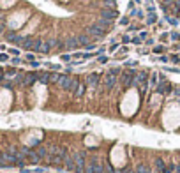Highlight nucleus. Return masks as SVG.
I'll return each mask as SVG.
<instances>
[{"mask_svg":"<svg viewBox=\"0 0 180 173\" xmlns=\"http://www.w3.org/2000/svg\"><path fill=\"white\" fill-rule=\"evenodd\" d=\"M106 7H116V0H102Z\"/></svg>","mask_w":180,"mask_h":173,"instance_id":"a878e982","label":"nucleus"},{"mask_svg":"<svg viewBox=\"0 0 180 173\" xmlns=\"http://www.w3.org/2000/svg\"><path fill=\"white\" fill-rule=\"evenodd\" d=\"M58 85H60L64 90H67V92H76V88H78V85H80V81H78L76 78L67 76V74H60Z\"/></svg>","mask_w":180,"mask_h":173,"instance_id":"f257e3e1","label":"nucleus"},{"mask_svg":"<svg viewBox=\"0 0 180 173\" xmlns=\"http://www.w3.org/2000/svg\"><path fill=\"white\" fill-rule=\"evenodd\" d=\"M127 23H129V18H127V16H124V18L120 19V25H127Z\"/></svg>","mask_w":180,"mask_h":173,"instance_id":"e433bc0d","label":"nucleus"},{"mask_svg":"<svg viewBox=\"0 0 180 173\" xmlns=\"http://www.w3.org/2000/svg\"><path fill=\"white\" fill-rule=\"evenodd\" d=\"M110 74H113V76H118V74H122V73H120V69H116V67H115V69H111V71H110Z\"/></svg>","mask_w":180,"mask_h":173,"instance_id":"cd10ccee","label":"nucleus"},{"mask_svg":"<svg viewBox=\"0 0 180 173\" xmlns=\"http://www.w3.org/2000/svg\"><path fill=\"white\" fill-rule=\"evenodd\" d=\"M122 41H124V46H125L127 43H131V41H132V37H129V35H124V37H122Z\"/></svg>","mask_w":180,"mask_h":173,"instance_id":"c756f323","label":"nucleus"},{"mask_svg":"<svg viewBox=\"0 0 180 173\" xmlns=\"http://www.w3.org/2000/svg\"><path fill=\"white\" fill-rule=\"evenodd\" d=\"M71 55H62V60H64V62H71Z\"/></svg>","mask_w":180,"mask_h":173,"instance_id":"4c0bfd02","label":"nucleus"},{"mask_svg":"<svg viewBox=\"0 0 180 173\" xmlns=\"http://www.w3.org/2000/svg\"><path fill=\"white\" fill-rule=\"evenodd\" d=\"M171 60H173V62H180V57L178 55H171Z\"/></svg>","mask_w":180,"mask_h":173,"instance_id":"ea45409f","label":"nucleus"},{"mask_svg":"<svg viewBox=\"0 0 180 173\" xmlns=\"http://www.w3.org/2000/svg\"><path fill=\"white\" fill-rule=\"evenodd\" d=\"M35 154L39 156V159H42V157H48V156H50V150L44 148V147H37V148H35Z\"/></svg>","mask_w":180,"mask_h":173,"instance_id":"f3484780","label":"nucleus"},{"mask_svg":"<svg viewBox=\"0 0 180 173\" xmlns=\"http://www.w3.org/2000/svg\"><path fill=\"white\" fill-rule=\"evenodd\" d=\"M4 30H5V25H4L2 21H0V32H4Z\"/></svg>","mask_w":180,"mask_h":173,"instance_id":"49530a36","label":"nucleus"},{"mask_svg":"<svg viewBox=\"0 0 180 173\" xmlns=\"http://www.w3.org/2000/svg\"><path fill=\"white\" fill-rule=\"evenodd\" d=\"M101 16L104 19H108V21H113V19L118 18V11L116 9H102L101 11Z\"/></svg>","mask_w":180,"mask_h":173,"instance_id":"0eeeda50","label":"nucleus"},{"mask_svg":"<svg viewBox=\"0 0 180 173\" xmlns=\"http://www.w3.org/2000/svg\"><path fill=\"white\" fill-rule=\"evenodd\" d=\"M154 166H155V171H157V173H163V171H164V168H166V162L163 161V157H155Z\"/></svg>","mask_w":180,"mask_h":173,"instance_id":"f8f14e48","label":"nucleus"},{"mask_svg":"<svg viewBox=\"0 0 180 173\" xmlns=\"http://www.w3.org/2000/svg\"><path fill=\"white\" fill-rule=\"evenodd\" d=\"M104 173H116V171H115L110 164H106V166H104Z\"/></svg>","mask_w":180,"mask_h":173,"instance_id":"bb28decb","label":"nucleus"},{"mask_svg":"<svg viewBox=\"0 0 180 173\" xmlns=\"http://www.w3.org/2000/svg\"><path fill=\"white\" fill-rule=\"evenodd\" d=\"M87 34H90L92 37H102L106 32H104V30H101L99 27H95V25H90V27L87 28Z\"/></svg>","mask_w":180,"mask_h":173,"instance_id":"6e6552de","label":"nucleus"},{"mask_svg":"<svg viewBox=\"0 0 180 173\" xmlns=\"http://www.w3.org/2000/svg\"><path fill=\"white\" fill-rule=\"evenodd\" d=\"M90 2H95V0H90Z\"/></svg>","mask_w":180,"mask_h":173,"instance_id":"09e8293b","label":"nucleus"},{"mask_svg":"<svg viewBox=\"0 0 180 173\" xmlns=\"http://www.w3.org/2000/svg\"><path fill=\"white\" fill-rule=\"evenodd\" d=\"M94 25H95V27H99L101 30H104V32H106V30H110V28H111V21H108V19H104V18L97 19V21H95Z\"/></svg>","mask_w":180,"mask_h":173,"instance_id":"9d476101","label":"nucleus"},{"mask_svg":"<svg viewBox=\"0 0 180 173\" xmlns=\"http://www.w3.org/2000/svg\"><path fill=\"white\" fill-rule=\"evenodd\" d=\"M132 74H136L132 69H127V71H124V73L120 74V81H122V85H124L125 88L132 85V81H134V79H132Z\"/></svg>","mask_w":180,"mask_h":173,"instance_id":"20e7f679","label":"nucleus"},{"mask_svg":"<svg viewBox=\"0 0 180 173\" xmlns=\"http://www.w3.org/2000/svg\"><path fill=\"white\" fill-rule=\"evenodd\" d=\"M155 19H157V18H155V14H154V16H148V18H147V23H150V25H152V23L155 21Z\"/></svg>","mask_w":180,"mask_h":173,"instance_id":"72a5a7b5","label":"nucleus"},{"mask_svg":"<svg viewBox=\"0 0 180 173\" xmlns=\"http://www.w3.org/2000/svg\"><path fill=\"white\" fill-rule=\"evenodd\" d=\"M85 90H87V87H85V83H80L78 85V88H76V92H74V97H83L85 96Z\"/></svg>","mask_w":180,"mask_h":173,"instance_id":"6ab92c4d","label":"nucleus"},{"mask_svg":"<svg viewBox=\"0 0 180 173\" xmlns=\"http://www.w3.org/2000/svg\"><path fill=\"white\" fill-rule=\"evenodd\" d=\"M0 60L4 62V60H9V57H7V55H0Z\"/></svg>","mask_w":180,"mask_h":173,"instance_id":"a18cd8bd","label":"nucleus"},{"mask_svg":"<svg viewBox=\"0 0 180 173\" xmlns=\"http://www.w3.org/2000/svg\"><path fill=\"white\" fill-rule=\"evenodd\" d=\"M7 41H11V43H14V44H23V41H25V37L23 35H14V34H11V35H7Z\"/></svg>","mask_w":180,"mask_h":173,"instance_id":"4468645a","label":"nucleus"},{"mask_svg":"<svg viewBox=\"0 0 180 173\" xmlns=\"http://www.w3.org/2000/svg\"><path fill=\"white\" fill-rule=\"evenodd\" d=\"M116 48H118V44H111V46H110V49H111V51H115Z\"/></svg>","mask_w":180,"mask_h":173,"instance_id":"c03bdc74","label":"nucleus"},{"mask_svg":"<svg viewBox=\"0 0 180 173\" xmlns=\"http://www.w3.org/2000/svg\"><path fill=\"white\" fill-rule=\"evenodd\" d=\"M101 74H90L88 78H87V85H90V87H95L97 88L99 87V83H101Z\"/></svg>","mask_w":180,"mask_h":173,"instance_id":"1a4fd4ad","label":"nucleus"},{"mask_svg":"<svg viewBox=\"0 0 180 173\" xmlns=\"http://www.w3.org/2000/svg\"><path fill=\"white\" fill-rule=\"evenodd\" d=\"M5 76H18V71H16L14 67H11V69L5 71Z\"/></svg>","mask_w":180,"mask_h":173,"instance_id":"393cba45","label":"nucleus"},{"mask_svg":"<svg viewBox=\"0 0 180 173\" xmlns=\"http://www.w3.org/2000/svg\"><path fill=\"white\" fill-rule=\"evenodd\" d=\"M102 83H104V90H111V88H115V85H116V76H113V74H106L104 78H102Z\"/></svg>","mask_w":180,"mask_h":173,"instance_id":"423d86ee","label":"nucleus"},{"mask_svg":"<svg viewBox=\"0 0 180 173\" xmlns=\"http://www.w3.org/2000/svg\"><path fill=\"white\" fill-rule=\"evenodd\" d=\"M147 35H148L147 32H141V34H140V39H141V41H147Z\"/></svg>","mask_w":180,"mask_h":173,"instance_id":"58836bf2","label":"nucleus"},{"mask_svg":"<svg viewBox=\"0 0 180 173\" xmlns=\"http://www.w3.org/2000/svg\"><path fill=\"white\" fill-rule=\"evenodd\" d=\"M85 173H104V166H102L95 157H92L90 162L87 164V170H85Z\"/></svg>","mask_w":180,"mask_h":173,"instance_id":"7ed1b4c3","label":"nucleus"},{"mask_svg":"<svg viewBox=\"0 0 180 173\" xmlns=\"http://www.w3.org/2000/svg\"><path fill=\"white\" fill-rule=\"evenodd\" d=\"M87 154L85 152H80V154L74 156V162H76V173H85L87 170V161H85Z\"/></svg>","mask_w":180,"mask_h":173,"instance_id":"f03ea898","label":"nucleus"},{"mask_svg":"<svg viewBox=\"0 0 180 173\" xmlns=\"http://www.w3.org/2000/svg\"><path fill=\"white\" fill-rule=\"evenodd\" d=\"M50 49H51V44H50V43H42V44H41V49H39V51H41V53H48Z\"/></svg>","mask_w":180,"mask_h":173,"instance_id":"5701e85b","label":"nucleus"},{"mask_svg":"<svg viewBox=\"0 0 180 173\" xmlns=\"http://www.w3.org/2000/svg\"><path fill=\"white\" fill-rule=\"evenodd\" d=\"M166 18H168V16H166ZM168 21L171 23V25H177V23H178V19H177V18H168Z\"/></svg>","mask_w":180,"mask_h":173,"instance_id":"c9c22d12","label":"nucleus"},{"mask_svg":"<svg viewBox=\"0 0 180 173\" xmlns=\"http://www.w3.org/2000/svg\"><path fill=\"white\" fill-rule=\"evenodd\" d=\"M175 170H177V164H173V162H168L163 173H175Z\"/></svg>","mask_w":180,"mask_h":173,"instance_id":"412c9836","label":"nucleus"},{"mask_svg":"<svg viewBox=\"0 0 180 173\" xmlns=\"http://www.w3.org/2000/svg\"><path fill=\"white\" fill-rule=\"evenodd\" d=\"M173 94H175L177 97H180V85H178V87H173Z\"/></svg>","mask_w":180,"mask_h":173,"instance_id":"473e14b6","label":"nucleus"},{"mask_svg":"<svg viewBox=\"0 0 180 173\" xmlns=\"http://www.w3.org/2000/svg\"><path fill=\"white\" fill-rule=\"evenodd\" d=\"M134 171L136 173H150V168H148V164H145V162H140Z\"/></svg>","mask_w":180,"mask_h":173,"instance_id":"a211bd4d","label":"nucleus"},{"mask_svg":"<svg viewBox=\"0 0 180 173\" xmlns=\"http://www.w3.org/2000/svg\"><path fill=\"white\" fill-rule=\"evenodd\" d=\"M64 168L67 171H76V162H74V157H66L64 161Z\"/></svg>","mask_w":180,"mask_h":173,"instance_id":"9b49d317","label":"nucleus"},{"mask_svg":"<svg viewBox=\"0 0 180 173\" xmlns=\"http://www.w3.org/2000/svg\"><path fill=\"white\" fill-rule=\"evenodd\" d=\"M175 173H180V164H177V170H175Z\"/></svg>","mask_w":180,"mask_h":173,"instance_id":"de8ad7c7","label":"nucleus"},{"mask_svg":"<svg viewBox=\"0 0 180 173\" xmlns=\"http://www.w3.org/2000/svg\"><path fill=\"white\" fill-rule=\"evenodd\" d=\"M163 51H164L163 46H155V48H154V53H163Z\"/></svg>","mask_w":180,"mask_h":173,"instance_id":"2f4dec72","label":"nucleus"},{"mask_svg":"<svg viewBox=\"0 0 180 173\" xmlns=\"http://www.w3.org/2000/svg\"><path fill=\"white\" fill-rule=\"evenodd\" d=\"M116 173H136L134 170H129V168H125V170H120V171H116Z\"/></svg>","mask_w":180,"mask_h":173,"instance_id":"f704fd0d","label":"nucleus"},{"mask_svg":"<svg viewBox=\"0 0 180 173\" xmlns=\"http://www.w3.org/2000/svg\"><path fill=\"white\" fill-rule=\"evenodd\" d=\"M136 88L140 90V94H141V96H145V94H147V88H148V83H140Z\"/></svg>","mask_w":180,"mask_h":173,"instance_id":"4be33fe9","label":"nucleus"},{"mask_svg":"<svg viewBox=\"0 0 180 173\" xmlns=\"http://www.w3.org/2000/svg\"><path fill=\"white\" fill-rule=\"evenodd\" d=\"M27 60H30V62H35V60H34V55H32V53L27 55Z\"/></svg>","mask_w":180,"mask_h":173,"instance_id":"79ce46f5","label":"nucleus"},{"mask_svg":"<svg viewBox=\"0 0 180 173\" xmlns=\"http://www.w3.org/2000/svg\"><path fill=\"white\" fill-rule=\"evenodd\" d=\"M2 85H4V87H7V88H11L14 83H13V81H9V79H5V81H2Z\"/></svg>","mask_w":180,"mask_h":173,"instance_id":"c85d7f7f","label":"nucleus"},{"mask_svg":"<svg viewBox=\"0 0 180 173\" xmlns=\"http://www.w3.org/2000/svg\"><path fill=\"white\" fill-rule=\"evenodd\" d=\"M34 43H35V39H32V37H25V41H23V44H21V48H23V49H34Z\"/></svg>","mask_w":180,"mask_h":173,"instance_id":"2eb2a0df","label":"nucleus"},{"mask_svg":"<svg viewBox=\"0 0 180 173\" xmlns=\"http://www.w3.org/2000/svg\"><path fill=\"white\" fill-rule=\"evenodd\" d=\"M66 48H67V49H76V48H80L78 37H69L67 43H66Z\"/></svg>","mask_w":180,"mask_h":173,"instance_id":"ddd939ff","label":"nucleus"},{"mask_svg":"<svg viewBox=\"0 0 180 173\" xmlns=\"http://www.w3.org/2000/svg\"><path fill=\"white\" fill-rule=\"evenodd\" d=\"M132 43H134V44H140L141 39H140V37H132Z\"/></svg>","mask_w":180,"mask_h":173,"instance_id":"a19ab883","label":"nucleus"},{"mask_svg":"<svg viewBox=\"0 0 180 173\" xmlns=\"http://www.w3.org/2000/svg\"><path fill=\"white\" fill-rule=\"evenodd\" d=\"M106 60H108L106 57H101V58H99V64H106Z\"/></svg>","mask_w":180,"mask_h":173,"instance_id":"37998d69","label":"nucleus"},{"mask_svg":"<svg viewBox=\"0 0 180 173\" xmlns=\"http://www.w3.org/2000/svg\"><path fill=\"white\" fill-rule=\"evenodd\" d=\"M78 43H80V46H88L90 44V39H88V35L81 34V35H78Z\"/></svg>","mask_w":180,"mask_h":173,"instance_id":"aec40b11","label":"nucleus"},{"mask_svg":"<svg viewBox=\"0 0 180 173\" xmlns=\"http://www.w3.org/2000/svg\"><path fill=\"white\" fill-rule=\"evenodd\" d=\"M157 78H159V74H155V73L150 76V85L155 87V88H157V85H159V79H157Z\"/></svg>","mask_w":180,"mask_h":173,"instance_id":"b1692460","label":"nucleus"},{"mask_svg":"<svg viewBox=\"0 0 180 173\" xmlns=\"http://www.w3.org/2000/svg\"><path fill=\"white\" fill-rule=\"evenodd\" d=\"M155 90H157V92L161 94V96H166V94H169V92L173 90V85L169 83L168 79H164V81H161V83L157 85V88H155Z\"/></svg>","mask_w":180,"mask_h":173,"instance_id":"39448f33","label":"nucleus"},{"mask_svg":"<svg viewBox=\"0 0 180 173\" xmlns=\"http://www.w3.org/2000/svg\"><path fill=\"white\" fill-rule=\"evenodd\" d=\"M169 35H171L173 41H180V34H178V32H173V34H169Z\"/></svg>","mask_w":180,"mask_h":173,"instance_id":"7c9ffc66","label":"nucleus"},{"mask_svg":"<svg viewBox=\"0 0 180 173\" xmlns=\"http://www.w3.org/2000/svg\"><path fill=\"white\" fill-rule=\"evenodd\" d=\"M37 79L41 83H48L51 81V73H37Z\"/></svg>","mask_w":180,"mask_h":173,"instance_id":"dca6fc26","label":"nucleus"}]
</instances>
